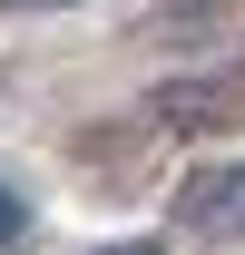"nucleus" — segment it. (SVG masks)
<instances>
[{
    "label": "nucleus",
    "instance_id": "nucleus-4",
    "mask_svg": "<svg viewBox=\"0 0 245 255\" xmlns=\"http://www.w3.org/2000/svg\"><path fill=\"white\" fill-rule=\"evenodd\" d=\"M118 255H147V246H118Z\"/></svg>",
    "mask_w": 245,
    "mask_h": 255
},
{
    "label": "nucleus",
    "instance_id": "nucleus-3",
    "mask_svg": "<svg viewBox=\"0 0 245 255\" xmlns=\"http://www.w3.org/2000/svg\"><path fill=\"white\" fill-rule=\"evenodd\" d=\"M0 10H69V0H0Z\"/></svg>",
    "mask_w": 245,
    "mask_h": 255
},
{
    "label": "nucleus",
    "instance_id": "nucleus-1",
    "mask_svg": "<svg viewBox=\"0 0 245 255\" xmlns=\"http://www.w3.org/2000/svg\"><path fill=\"white\" fill-rule=\"evenodd\" d=\"M177 216H186V226H216V236H245V157H236V167H206V177H186Z\"/></svg>",
    "mask_w": 245,
    "mask_h": 255
},
{
    "label": "nucleus",
    "instance_id": "nucleus-2",
    "mask_svg": "<svg viewBox=\"0 0 245 255\" xmlns=\"http://www.w3.org/2000/svg\"><path fill=\"white\" fill-rule=\"evenodd\" d=\"M20 236H30V206H20V196H10V187H0V255H10V246H20Z\"/></svg>",
    "mask_w": 245,
    "mask_h": 255
}]
</instances>
